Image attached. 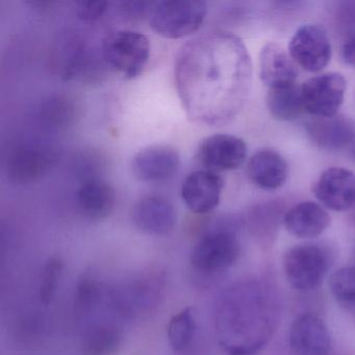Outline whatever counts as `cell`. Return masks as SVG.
<instances>
[{
    "instance_id": "27",
    "label": "cell",
    "mask_w": 355,
    "mask_h": 355,
    "mask_svg": "<svg viewBox=\"0 0 355 355\" xmlns=\"http://www.w3.org/2000/svg\"><path fill=\"white\" fill-rule=\"evenodd\" d=\"M63 271V261L59 257H51L45 263L41 273L40 284H39V297L44 304H49L53 300L58 284Z\"/></svg>"
},
{
    "instance_id": "2",
    "label": "cell",
    "mask_w": 355,
    "mask_h": 355,
    "mask_svg": "<svg viewBox=\"0 0 355 355\" xmlns=\"http://www.w3.org/2000/svg\"><path fill=\"white\" fill-rule=\"evenodd\" d=\"M280 302L268 282L247 279L228 286L218 299L215 328L228 355H255L277 329Z\"/></svg>"
},
{
    "instance_id": "13",
    "label": "cell",
    "mask_w": 355,
    "mask_h": 355,
    "mask_svg": "<svg viewBox=\"0 0 355 355\" xmlns=\"http://www.w3.org/2000/svg\"><path fill=\"white\" fill-rule=\"evenodd\" d=\"M313 195L322 207L345 211L355 203V173L345 168L325 170L313 184Z\"/></svg>"
},
{
    "instance_id": "7",
    "label": "cell",
    "mask_w": 355,
    "mask_h": 355,
    "mask_svg": "<svg viewBox=\"0 0 355 355\" xmlns=\"http://www.w3.org/2000/svg\"><path fill=\"white\" fill-rule=\"evenodd\" d=\"M329 266V254L319 245H298L284 255L286 280L295 290L302 292L317 288L325 278Z\"/></svg>"
},
{
    "instance_id": "15",
    "label": "cell",
    "mask_w": 355,
    "mask_h": 355,
    "mask_svg": "<svg viewBox=\"0 0 355 355\" xmlns=\"http://www.w3.org/2000/svg\"><path fill=\"white\" fill-rule=\"evenodd\" d=\"M180 167V153L166 145H155L139 151L132 163V173L144 182H167L178 173Z\"/></svg>"
},
{
    "instance_id": "9",
    "label": "cell",
    "mask_w": 355,
    "mask_h": 355,
    "mask_svg": "<svg viewBox=\"0 0 355 355\" xmlns=\"http://www.w3.org/2000/svg\"><path fill=\"white\" fill-rule=\"evenodd\" d=\"M300 89L305 112L315 118H330L344 103L347 83L342 74L329 72L309 78Z\"/></svg>"
},
{
    "instance_id": "21",
    "label": "cell",
    "mask_w": 355,
    "mask_h": 355,
    "mask_svg": "<svg viewBox=\"0 0 355 355\" xmlns=\"http://www.w3.org/2000/svg\"><path fill=\"white\" fill-rule=\"evenodd\" d=\"M123 340V331L114 320L93 321L85 327L80 348L84 355H115Z\"/></svg>"
},
{
    "instance_id": "29",
    "label": "cell",
    "mask_w": 355,
    "mask_h": 355,
    "mask_svg": "<svg viewBox=\"0 0 355 355\" xmlns=\"http://www.w3.org/2000/svg\"><path fill=\"white\" fill-rule=\"evenodd\" d=\"M111 7L107 1H80L76 6V15L83 21H96L107 13Z\"/></svg>"
},
{
    "instance_id": "23",
    "label": "cell",
    "mask_w": 355,
    "mask_h": 355,
    "mask_svg": "<svg viewBox=\"0 0 355 355\" xmlns=\"http://www.w3.org/2000/svg\"><path fill=\"white\" fill-rule=\"evenodd\" d=\"M266 103L270 114L280 121H293L304 112L301 89L296 84L284 88L270 89Z\"/></svg>"
},
{
    "instance_id": "14",
    "label": "cell",
    "mask_w": 355,
    "mask_h": 355,
    "mask_svg": "<svg viewBox=\"0 0 355 355\" xmlns=\"http://www.w3.org/2000/svg\"><path fill=\"white\" fill-rule=\"evenodd\" d=\"M288 344L293 355H330L332 352L327 326L313 313L301 315L293 322Z\"/></svg>"
},
{
    "instance_id": "19",
    "label": "cell",
    "mask_w": 355,
    "mask_h": 355,
    "mask_svg": "<svg viewBox=\"0 0 355 355\" xmlns=\"http://www.w3.org/2000/svg\"><path fill=\"white\" fill-rule=\"evenodd\" d=\"M284 227L298 239H315L330 225V216L319 203L305 201L293 207L284 218Z\"/></svg>"
},
{
    "instance_id": "20",
    "label": "cell",
    "mask_w": 355,
    "mask_h": 355,
    "mask_svg": "<svg viewBox=\"0 0 355 355\" xmlns=\"http://www.w3.org/2000/svg\"><path fill=\"white\" fill-rule=\"evenodd\" d=\"M80 213L93 221H101L111 215L116 202L115 190L107 182L96 178L85 180L76 192Z\"/></svg>"
},
{
    "instance_id": "5",
    "label": "cell",
    "mask_w": 355,
    "mask_h": 355,
    "mask_svg": "<svg viewBox=\"0 0 355 355\" xmlns=\"http://www.w3.org/2000/svg\"><path fill=\"white\" fill-rule=\"evenodd\" d=\"M103 57L114 71L125 80H132L142 73L148 63L150 43L142 33L118 31L103 40Z\"/></svg>"
},
{
    "instance_id": "28",
    "label": "cell",
    "mask_w": 355,
    "mask_h": 355,
    "mask_svg": "<svg viewBox=\"0 0 355 355\" xmlns=\"http://www.w3.org/2000/svg\"><path fill=\"white\" fill-rule=\"evenodd\" d=\"M73 103L67 97L58 96L49 99L42 107V116L49 123L55 128L65 126L74 116Z\"/></svg>"
},
{
    "instance_id": "22",
    "label": "cell",
    "mask_w": 355,
    "mask_h": 355,
    "mask_svg": "<svg viewBox=\"0 0 355 355\" xmlns=\"http://www.w3.org/2000/svg\"><path fill=\"white\" fill-rule=\"evenodd\" d=\"M306 130L315 144L328 150L347 146L354 136L352 124L340 116L315 118L307 123Z\"/></svg>"
},
{
    "instance_id": "10",
    "label": "cell",
    "mask_w": 355,
    "mask_h": 355,
    "mask_svg": "<svg viewBox=\"0 0 355 355\" xmlns=\"http://www.w3.org/2000/svg\"><path fill=\"white\" fill-rule=\"evenodd\" d=\"M288 55L305 71H322L329 64L332 55L327 33L317 24L301 26L291 38Z\"/></svg>"
},
{
    "instance_id": "8",
    "label": "cell",
    "mask_w": 355,
    "mask_h": 355,
    "mask_svg": "<svg viewBox=\"0 0 355 355\" xmlns=\"http://www.w3.org/2000/svg\"><path fill=\"white\" fill-rule=\"evenodd\" d=\"M57 157V149L49 143L26 142L10 151L6 171L12 182L32 184L49 172Z\"/></svg>"
},
{
    "instance_id": "6",
    "label": "cell",
    "mask_w": 355,
    "mask_h": 355,
    "mask_svg": "<svg viewBox=\"0 0 355 355\" xmlns=\"http://www.w3.org/2000/svg\"><path fill=\"white\" fill-rule=\"evenodd\" d=\"M240 255V243L228 228H215L203 234L190 254L193 269L202 275L223 273L236 263Z\"/></svg>"
},
{
    "instance_id": "25",
    "label": "cell",
    "mask_w": 355,
    "mask_h": 355,
    "mask_svg": "<svg viewBox=\"0 0 355 355\" xmlns=\"http://www.w3.org/2000/svg\"><path fill=\"white\" fill-rule=\"evenodd\" d=\"M196 332L194 309H182L170 319L167 327L168 342L172 350L180 352L188 348Z\"/></svg>"
},
{
    "instance_id": "3",
    "label": "cell",
    "mask_w": 355,
    "mask_h": 355,
    "mask_svg": "<svg viewBox=\"0 0 355 355\" xmlns=\"http://www.w3.org/2000/svg\"><path fill=\"white\" fill-rule=\"evenodd\" d=\"M165 288V276L157 270L143 272L109 288V306L122 320H134L155 311Z\"/></svg>"
},
{
    "instance_id": "24",
    "label": "cell",
    "mask_w": 355,
    "mask_h": 355,
    "mask_svg": "<svg viewBox=\"0 0 355 355\" xmlns=\"http://www.w3.org/2000/svg\"><path fill=\"white\" fill-rule=\"evenodd\" d=\"M55 65L60 76L65 80L74 78L87 62V49L84 41L76 36L62 39L55 51Z\"/></svg>"
},
{
    "instance_id": "4",
    "label": "cell",
    "mask_w": 355,
    "mask_h": 355,
    "mask_svg": "<svg viewBox=\"0 0 355 355\" xmlns=\"http://www.w3.org/2000/svg\"><path fill=\"white\" fill-rule=\"evenodd\" d=\"M207 6L200 0H166L150 12V26L159 36L182 39L196 33L205 22Z\"/></svg>"
},
{
    "instance_id": "17",
    "label": "cell",
    "mask_w": 355,
    "mask_h": 355,
    "mask_svg": "<svg viewBox=\"0 0 355 355\" xmlns=\"http://www.w3.org/2000/svg\"><path fill=\"white\" fill-rule=\"evenodd\" d=\"M259 76L270 90L296 84L298 71L291 55L279 45L270 42L259 53Z\"/></svg>"
},
{
    "instance_id": "11",
    "label": "cell",
    "mask_w": 355,
    "mask_h": 355,
    "mask_svg": "<svg viewBox=\"0 0 355 355\" xmlns=\"http://www.w3.org/2000/svg\"><path fill=\"white\" fill-rule=\"evenodd\" d=\"M199 161L209 171H232L246 161L247 145L244 140L232 135L218 134L207 137L198 150Z\"/></svg>"
},
{
    "instance_id": "12",
    "label": "cell",
    "mask_w": 355,
    "mask_h": 355,
    "mask_svg": "<svg viewBox=\"0 0 355 355\" xmlns=\"http://www.w3.org/2000/svg\"><path fill=\"white\" fill-rule=\"evenodd\" d=\"M224 180L209 170H196L187 175L180 188L186 207L192 213L203 215L215 209L221 200Z\"/></svg>"
},
{
    "instance_id": "26",
    "label": "cell",
    "mask_w": 355,
    "mask_h": 355,
    "mask_svg": "<svg viewBox=\"0 0 355 355\" xmlns=\"http://www.w3.org/2000/svg\"><path fill=\"white\" fill-rule=\"evenodd\" d=\"M329 290L338 304L348 311H355V268L336 270L329 278Z\"/></svg>"
},
{
    "instance_id": "31",
    "label": "cell",
    "mask_w": 355,
    "mask_h": 355,
    "mask_svg": "<svg viewBox=\"0 0 355 355\" xmlns=\"http://www.w3.org/2000/svg\"><path fill=\"white\" fill-rule=\"evenodd\" d=\"M340 59L346 65L355 68V38L347 41L340 49Z\"/></svg>"
},
{
    "instance_id": "16",
    "label": "cell",
    "mask_w": 355,
    "mask_h": 355,
    "mask_svg": "<svg viewBox=\"0 0 355 355\" xmlns=\"http://www.w3.org/2000/svg\"><path fill=\"white\" fill-rule=\"evenodd\" d=\"M132 220L145 234L165 236L175 227L178 214L169 199L161 195H148L135 205Z\"/></svg>"
},
{
    "instance_id": "30",
    "label": "cell",
    "mask_w": 355,
    "mask_h": 355,
    "mask_svg": "<svg viewBox=\"0 0 355 355\" xmlns=\"http://www.w3.org/2000/svg\"><path fill=\"white\" fill-rule=\"evenodd\" d=\"M153 6L150 3L145 1H130V3H122L120 10L123 15L130 18L140 17L145 15L147 12L153 10Z\"/></svg>"
},
{
    "instance_id": "18",
    "label": "cell",
    "mask_w": 355,
    "mask_h": 355,
    "mask_svg": "<svg viewBox=\"0 0 355 355\" xmlns=\"http://www.w3.org/2000/svg\"><path fill=\"white\" fill-rule=\"evenodd\" d=\"M288 174V164L279 153L271 149L257 151L247 164L249 180L261 190L282 188L286 184Z\"/></svg>"
},
{
    "instance_id": "1",
    "label": "cell",
    "mask_w": 355,
    "mask_h": 355,
    "mask_svg": "<svg viewBox=\"0 0 355 355\" xmlns=\"http://www.w3.org/2000/svg\"><path fill=\"white\" fill-rule=\"evenodd\" d=\"M250 62L243 43L224 32L205 33L178 51L174 80L178 97L195 123L221 125L243 105Z\"/></svg>"
}]
</instances>
